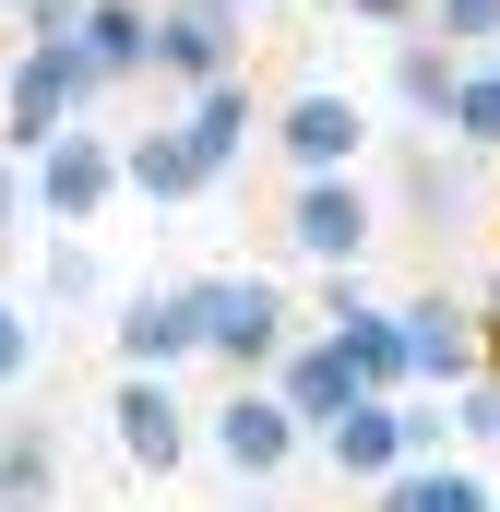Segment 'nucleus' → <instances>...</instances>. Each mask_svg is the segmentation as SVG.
<instances>
[{
  "label": "nucleus",
  "mask_w": 500,
  "mask_h": 512,
  "mask_svg": "<svg viewBox=\"0 0 500 512\" xmlns=\"http://www.w3.org/2000/svg\"><path fill=\"white\" fill-rule=\"evenodd\" d=\"M108 84H96V60L72 48V36H24L12 60H0V155H36V143H60V131L84 120Z\"/></svg>",
  "instance_id": "nucleus-1"
},
{
  "label": "nucleus",
  "mask_w": 500,
  "mask_h": 512,
  "mask_svg": "<svg viewBox=\"0 0 500 512\" xmlns=\"http://www.w3.org/2000/svg\"><path fill=\"white\" fill-rule=\"evenodd\" d=\"M453 441H477V453H500V358L477 370V382L453 393Z\"/></svg>",
  "instance_id": "nucleus-22"
},
{
  "label": "nucleus",
  "mask_w": 500,
  "mask_h": 512,
  "mask_svg": "<svg viewBox=\"0 0 500 512\" xmlns=\"http://www.w3.org/2000/svg\"><path fill=\"white\" fill-rule=\"evenodd\" d=\"M239 36H250L239 0H155V84H179V96L227 84L239 72Z\"/></svg>",
  "instance_id": "nucleus-8"
},
{
  "label": "nucleus",
  "mask_w": 500,
  "mask_h": 512,
  "mask_svg": "<svg viewBox=\"0 0 500 512\" xmlns=\"http://www.w3.org/2000/svg\"><path fill=\"white\" fill-rule=\"evenodd\" d=\"M370 239H381V191L358 179V167H346V179H298V191H286V251H298V262L358 274Z\"/></svg>",
  "instance_id": "nucleus-5"
},
{
  "label": "nucleus",
  "mask_w": 500,
  "mask_h": 512,
  "mask_svg": "<svg viewBox=\"0 0 500 512\" xmlns=\"http://www.w3.org/2000/svg\"><path fill=\"white\" fill-rule=\"evenodd\" d=\"M274 393L298 405V429H322V417H346V405H358L370 382H358V358H346V346H334V334L310 322V334H298V346L274 358Z\"/></svg>",
  "instance_id": "nucleus-12"
},
{
  "label": "nucleus",
  "mask_w": 500,
  "mask_h": 512,
  "mask_svg": "<svg viewBox=\"0 0 500 512\" xmlns=\"http://www.w3.org/2000/svg\"><path fill=\"white\" fill-rule=\"evenodd\" d=\"M393 322H405V393H465L477 370H489V334H477V310H465V298H441V286H429V298H405Z\"/></svg>",
  "instance_id": "nucleus-9"
},
{
  "label": "nucleus",
  "mask_w": 500,
  "mask_h": 512,
  "mask_svg": "<svg viewBox=\"0 0 500 512\" xmlns=\"http://www.w3.org/2000/svg\"><path fill=\"white\" fill-rule=\"evenodd\" d=\"M12 215H24V155H0V239H12Z\"/></svg>",
  "instance_id": "nucleus-27"
},
{
  "label": "nucleus",
  "mask_w": 500,
  "mask_h": 512,
  "mask_svg": "<svg viewBox=\"0 0 500 512\" xmlns=\"http://www.w3.org/2000/svg\"><path fill=\"white\" fill-rule=\"evenodd\" d=\"M191 286H203V358L239 370V382H274V358L310 334L274 274H191Z\"/></svg>",
  "instance_id": "nucleus-2"
},
{
  "label": "nucleus",
  "mask_w": 500,
  "mask_h": 512,
  "mask_svg": "<svg viewBox=\"0 0 500 512\" xmlns=\"http://www.w3.org/2000/svg\"><path fill=\"white\" fill-rule=\"evenodd\" d=\"M120 191H143V203H203L215 179H203L191 131H179V120H155V131H131V143H120Z\"/></svg>",
  "instance_id": "nucleus-15"
},
{
  "label": "nucleus",
  "mask_w": 500,
  "mask_h": 512,
  "mask_svg": "<svg viewBox=\"0 0 500 512\" xmlns=\"http://www.w3.org/2000/svg\"><path fill=\"white\" fill-rule=\"evenodd\" d=\"M24 203H36L48 227H96V215L120 203V131L72 120L60 143H36V155H24Z\"/></svg>",
  "instance_id": "nucleus-3"
},
{
  "label": "nucleus",
  "mask_w": 500,
  "mask_h": 512,
  "mask_svg": "<svg viewBox=\"0 0 500 512\" xmlns=\"http://www.w3.org/2000/svg\"><path fill=\"white\" fill-rule=\"evenodd\" d=\"M465 310H477V334H489V358H500V262L477 274V298H465Z\"/></svg>",
  "instance_id": "nucleus-26"
},
{
  "label": "nucleus",
  "mask_w": 500,
  "mask_h": 512,
  "mask_svg": "<svg viewBox=\"0 0 500 512\" xmlns=\"http://www.w3.org/2000/svg\"><path fill=\"white\" fill-rule=\"evenodd\" d=\"M453 143L465 155H500V60H465V84H453Z\"/></svg>",
  "instance_id": "nucleus-20"
},
{
  "label": "nucleus",
  "mask_w": 500,
  "mask_h": 512,
  "mask_svg": "<svg viewBox=\"0 0 500 512\" xmlns=\"http://www.w3.org/2000/svg\"><path fill=\"white\" fill-rule=\"evenodd\" d=\"M203 453L239 465L250 489H262V477H286V465L310 453V429H298V405H286L274 382H239L227 405H203Z\"/></svg>",
  "instance_id": "nucleus-6"
},
{
  "label": "nucleus",
  "mask_w": 500,
  "mask_h": 512,
  "mask_svg": "<svg viewBox=\"0 0 500 512\" xmlns=\"http://www.w3.org/2000/svg\"><path fill=\"white\" fill-rule=\"evenodd\" d=\"M453 453V393L429 405V393H405V465H441Z\"/></svg>",
  "instance_id": "nucleus-23"
},
{
  "label": "nucleus",
  "mask_w": 500,
  "mask_h": 512,
  "mask_svg": "<svg viewBox=\"0 0 500 512\" xmlns=\"http://www.w3.org/2000/svg\"><path fill=\"white\" fill-rule=\"evenodd\" d=\"M24 370H36V322H24V310H12V298H0V393L24 382Z\"/></svg>",
  "instance_id": "nucleus-25"
},
{
  "label": "nucleus",
  "mask_w": 500,
  "mask_h": 512,
  "mask_svg": "<svg viewBox=\"0 0 500 512\" xmlns=\"http://www.w3.org/2000/svg\"><path fill=\"white\" fill-rule=\"evenodd\" d=\"M72 48L96 60V84H143L155 72V0H84V36Z\"/></svg>",
  "instance_id": "nucleus-16"
},
{
  "label": "nucleus",
  "mask_w": 500,
  "mask_h": 512,
  "mask_svg": "<svg viewBox=\"0 0 500 512\" xmlns=\"http://www.w3.org/2000/svg\"><path fill=\"white\" fill-rule=\"evenodd\" d=\"M310 441H322V465H334L346 489L405 477V393H358V405H346V417H322Z\"/></svg>",
  "instance_id": "nucleus-11"
},
{
  "label": "nucleus",
  "mask_w": 500,
  "mask_h": 512,
  "mask_svg": "<svg viewBox=\"0 0 500 512\" xmlns=\"http://www.w3.org/2000/svg\"><path fill=\"white\" fill-rule=\"evenodd\" d=\"M358 24H417V0H346Z\"/></svg>",
  "instance_id": "nucleus-28"
},
{
  "label": "nucleus",
  "mask_w": 500,
  "mask_h": 512,
  "mask_svg": "<svg viewBox=\"0 0 500 512\" xmlns=\"http://www.w3.org/2000/svg\"><path fill=\"white\" fill-rule=\"evenodd\" d=\"M108 441H120L131 477H179V465H191V441H203V417L179 405L167 370H120V393H108Z\"/></svg>",
  "instance_id": "nucleus-7"
},
{
  "label": "nucleus",
  "mask_w": 500,
  "mask_h": 512,
  "mask_svg": "<svg viewBox=\"0 0 500 512\" xmlns=\"http://www.w3.org/2000/svg\"><path fill=\"white\" fill-rule=\"evenodd\" d=\"M393 191H405V215H429V227H477V155L441 131V143H417L405 167H393Z\"/></svg>",
  "instance_id": "nucleus-13"
},
{
  "label": "nucleus",
  "mask_w": 500,
  "mask_h": 512,
  "mask_svg": "<svg viewBox=\"0 0 500 512\" xmlns=\"http://www.w3.org/2000/svg\"><path fill=\"white\" fill-rule=\"evenodd\" d=\"M203 358V286H131L120 298V370H191Z\"/></svg>",
  "instance_id": "nucleus-10"
},
{
  "label": "nucleus",
  "mask_w": 500,
  "mask_h": 512,
  "mask_svg": "<svg viewBox=\"0 0 500 512\" xmlns=\"http://www.w3.org/2000/svg\"><path fill=\"white\" fill-rule=\"evenodd\" d=\"M96 286H108V274H96V251H72V239L48 251V298H60V310H84Z\"/></svg>",
  "instance_id": "nucleus-24"
},
{
  "label": "nucleus",
  "mask_w": 500,
  "mask_h": 512,
  "mask_svg": "<svg viewBox=\"0 0 500 512\" xmlns=\"http://www.w3.org/2000/svg\"><path fill=\"white\" fill-rule=\"evenodd\" d=\"M417 36H441L465 60H500V0H417Z\"/></svg>",
  "instance_id": "nucleus-21"
},
{
  "label": "nucleus",
  "mask_w": 500,
  "mask_h": 512,
  "mask_svg": "<svg viewBox=\"0 0 500 512\" xmlns=\"http://www.w3.org/2000/svg\"><path fill=\"white\" fill-rule=\"evenodd\" d=\"M453 84H465V48H441V36H393V108L417 131L453 120Z\"/></svg>",
  "instance_id": "nucleus-17"
},
{
  "label": "nucleus",
  "mask_w": 500,
  "mask_h": 512,
  "mask_svg": "<svg viewBox=\"0 0 500 512\" xmlns=\"http://www.w3.org/2000/svg\"><path fill=\"white\" fill-rule=\"evenodd\" d=\"M48 501H60V429L0 417V512H48Z\"/></svg>",
  "instance_id": "nucleus-18"
},
{
  "label": "nucleus",
  "mask_w": 500,
  "mask_h": 512,
  "mask_svg": "<svg viewBox=\"0 0 500 512\" xmlns=\"http://www.w3.org/2000/svg\"><path fill=\"white\" fill-rule=\"evenodd\" d=\"M262 143L286 155V179H346V167L370 155V108H358L346 84H298V96L262 120Z\"/></svg>",
  "instance_id": "nucleus-4"
},
{
  "label": "nucleus",
  "mask_w": 500,
  "mask_h": 512,
  "mask_svg": "<svg viewBox=\"0 0 500 512\" xmlns=\"http://www.w3.org/2000/svg\"><path fill=\"white\" fill-rule=\"evenodd\" d=\"M370 512H500V501H489V477H477V465H453V453H441V465H405V477H381Z\"/></svg>",
  "instance_id": "nucleus-19"
},
{
  "label": "nucleus",
  "mask_w": 500,
  "mask_h": 512,
  "mask_svg": "<svg viewBox=\"0 0 500 512\" xmlns=\"http://www.w3.org/2000/svg\"><path fill=\"white\" fill-rule=\"evenodd\" d=\"M179 131H191V155H203V179H227L250 143H262V108H250V72L227 84H203V96H179Z\"/></svg>",
  "instance_id": "nucleus-14"
},
{
  "label": "nucleus",
  "mask_w": 500,
  "mask_h": 512,
  "mask_svg": "<svg viewBox=\"0 0 500 512\" xmlns=\"http://www.w3.org/2000/svg\"><path fill=\"white\" fill-rule=\"evenodd\" d=\"M262 512H274V501H262Z\"/></svg>",
  "instance_id": "nucleus-29"
}]
</instances>
